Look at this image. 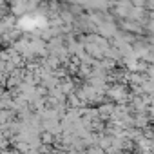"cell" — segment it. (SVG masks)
Wrapping results in <instances>:
<instances>
[]
</instances>
